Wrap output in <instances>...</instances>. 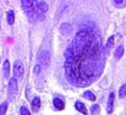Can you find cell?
Wrapping results in <instances>:
<instances>
[{
	"label": "cell",
	"mask_w": 126,
	"mask_h": 115,
	"mask_svg": "<svg viewBox=\"0 0 126 115\" xmlns=\"http://www.w3.org/2000/svg\"><path fill=\"white\" fill-rule=\"evenodd\" d=\"M75 108H76V110H79L80 113H82V114H87V109H86V105H84L82 102H80V100H77L76 103H75Z\"/></svg>",
	"instance_id": "cell-10"
},
{
	"label": "cell",
	"mask_w": 126,
	"mask_h": 115,
	"mask_svg": "<svg viewBox=\"0 0 126 115\" xmlns=\"http://www.w3.org/2000/svg\"><path fill=\"white\" fill-rule=\"evenodd\" d=\"M119 96L121 97V98H124L126 96V84H123L121 87H120V91H119Z\"/></svg>",
	"instance_id": "cell-18"
},
{
	"label": "cell",
	"mask_w": 126,
	"mask_h": 115,
	"mask_svg": "<svg viewBox=\"0 0 126 115\" xmlns=\"http://www.w3.org/2000/svg\"><path fill=\"white\" fill-rule=\"evenodd\" d=\"M83 97L84 98H87L88 100H92V102H93V100H95V96H94L91 91H86V92L83 93Z\"/></svg>",
	"instance_id": "cell-16"
},
{
	"label": "cell",
	"mask_w": 126,
	"mask_h": 115,
	"mask_svg": "<svg viewBox=\"0 0 126 115\" xmlns=\"http://www.w3.org/2000/svg\"><path fill=\"white\" fill-rule=\"evenodd\" d=\"M2 70H4V77L5 78H9V76H10V63H9V60L4 61Z\"/></svg>",
	"instance_id": "cell-12"
},
{
	"label": "cell",
	"mask_w": 126,
	"mask_h": 115,
	"mask_svg": "<svg viewBox=\"0 0 126 115\" xmlns=\"http://www.w3.org/2000/svg\"><path fill=\"white\" fill-rule=\"evenodd\" d=\"M20 114H22V115H28L30 114V110L26 108V107H22L21 109H20Z\"/></svg>",
	"instance_id": "cell-19"
},
{
	"label": "cell",
	"mask_w": 126,
	"mask_h": 115,
	"mask_svg": "<svg viewBox=\"0 0 126 115\" xmlns=\"http://www.w3.org/2000/svg\"><path fill=\"white\" fill-rule=\"evenodd\" d=\"M7 110V102H4L2 104H0V115L5 114Z\"/></svg>",
	"instance_id": "cell-17"
},
{
	"label": "cell",
	"mask_w": 126,
	"mask_h": 115,
	"mask_svg": "<svg viewBox=\"0 0 126 115\" xmlns=\"http://www.w3.org/2000/svg\"><path fill=\"white\" fill-rule=\"evenodd\" d=\"M65 75L76 87H87L102 75L105 51L97 30L87 27L77 32L65 51Z\"/></svg>",
	"instance_id": "cell-1"
},
{
	"label": "cell",
	"mask_w": 126,
	"mask_h": 115,
	"mask_svg": "<svg viewBox=\"0 0 126 115\" xmlns=\"http://www.w3.org/2000/svg\"><path fill=\"white\" fill-rule=\"evenodd\" d=\"M38 9H39V11H41L42 14H44V12L48 11L49 6H48V4H47L45 1H38Z\"/></svg>",
	"instance_id": "cell-13"
},
{
	"label": "cell",
	"mask_w": 126,
	"mask_h": 115,
	"mask_svg": "<svg viewBox=\"0 0 126 115\" xmlns=\"http://www.w3.org/2000/svg\"><path fill=\"white\" fill-rule=\"evenodd\" d=\"M53 104H54L55 109H58V110H63L64 107H65L64 100H63L61 98H59V97H55V98L53 99Z\"/></svg>",
	"instance_id": "cell-7"
},
{
	"label": "cell",
	"mask_w": 126,
	"mask_h": 115,
	"mask_svg": "<svg viewBox=\"0 0 126 115\" xmlns=\"http://www.w3.org/2000/svg\"><path fill=\"white\" fill-rule=\"evenodd\" d=\"M38 61L42 67H48L50 65V54L48 50H41L38 54Z\"/></svg>",
	"instance_id": "cell-4"
},
{
	"label": "cell",
	"mask_w": 126,
	"mask_h": 115,
	"mask_svg": "<svg viewBox=\"0 0 126 115\" xmlns=\"http://www.w3.org/2000/svg\"><path fill=\"white\" fill-rule=\"evenodd\" d=\"M22 7L25 12L27 14L30 21H37V17L41 20L43 18V14L38 9V1L37 0H21Z\"/></svg>",
	"instance_id": "cell-2"
},
{
	"label": "cell",
	"mask_w": 126,
	"mask_h": 115,
	"mask_svg": "<svg viewBox=\"0 0 126 115\" xmlns=\"http://www.w3.org/2000/svg\"><path fill=\"white\" fill-rule=\"evenodd\" d=\"M60 31H61V33H63V34H69V33H71L72 27H71V25H70V23H63V25H61V27H60Z\"/></svg>",
	"instance_id": "cell-11"
},
{
	"label": "cell",
	"mask_w": 126,
	"mask_h": 115,
	"mask_svg": "<svg viewBox=\"0 0 126 115\" xmlns=\"http://www.w3.org/2000/svg\"><path fill=\"white\" fill-rule=\"evenodd\" d=\"M113 44H114V36L109 37L108 42H107V44H105V47H104V51H105V55H108V54H109V51H110V49H111Z\"/></svg>",
	"instance_id": "cell-9"
},
{
	"label": "cell",
	"mask_w": 126,
	"mask_h": 115,
	"mask_svg": "<svg viewBox=\"0 0 126 115\" xmlns=\"http://www.w3.org/2000/svg\"><path fill=\"white\" fill-rule=\"evenodd\" d=\"M114 98H115V94L111 92L109 94V98H108V105H107V112L110 114L113 113V109H114Z\"/></svg>",
	"instance_id": "cell-6"
},
{
	"label": "cell",
	"mask_w": 126,
	"mask_h": 115,
	"mask_svg": "<svg viewBox=\"0 0 126 115\" xmlns=\"http://www.w3.org/2000/svg\"><path fill=\"white\" fill-rule=\"evenodd\" d=\"M91 113H92V114H95V113L98 114V113H99V107H98V105H93L92 109H91Z\"/></svg>",
	"instance_id": "cell-20"
},
{
	"label": "cell",
	"mask_w": 126,
	"mask_h": 115,
	"mask_svg": "<svg viewBox=\"0 0 126 115\" xmlns=\"http://www.w3.org/2000/svg\"><path fill=\"white\" fill-rule=\"evenodd\" d=\"M113 1H114V4L118 5V6H123V5H124V0H113Z\"/></svg>",
	"instance_id": "cell-21"
},
{
	"label": "cell",
	"mask_w": 126,
	"mask_h": 115,
	"mask_svg": "<svg viewBox=\"0 0 126 115\" xmlns=\"http://www.w3.org/2000/svg\"><path fill=\"white\" fill-rule=\"evenodd\" d=\"M14 22H15V14L12 10H10V11H7V23L10 26H12Z\"/></svg>",
	"instance_id": "cell-14"
},
{
	"label": "cell",
	"mask_w": 126,
	"mask_h": 115,
	"mask_svg": "<svg viewBox=\"0 0 126 115\" xmlns=\"http://www.w3.org/2000/svg\"><path fill=\"white\" fill-rule=\"evenodd\" d=\"M18 92V87H17V78H11L9 81V88H7V93H9V99L10 100H15L16 96Z\"/></svg>",
	"instance_id": "cell-3"
},
{
	"label": "cell",
	"mask_w": 126,
	"mask_h": 115,
	"mask_svg": "<svg viewBox=\"0 0 126 115\" xmlns=\"http://www.w3.org/2000/svg\"><path fill=\"white\" fill-rule=\"evenodd\" d=\"M25 74V66L21 60H16L14 64V76L15 78H22Z\"/></svg>",
	"instance_id": "cell-5"
},
{
	"label": "cell",
	"mask_w": 126,
	"mask_h": 115,
	"mask_svg": "<svg viewBox=\"0 0 126 115\" xmlns=\"http://www.w3.org/2000/svg\"><path fill=\"white\" fill-rule=\"evenodd\" d=\"M123 55H124V47L123 45H119L116 48V50H115V58L116 59H120Z\"/></svg>",
	"instance_id": "cell-15"
},
{
	"label": "cell",
	"mask_w": 126,
	"mask_h": 115,
	"mask_svg": "<svg viewBox=\"0 0 126 115\" xmlns=\"http://www.w3.org/2000/svg\"><path fill=\"white\" fill-rule=\"evenodd\" d=\"M41 108V98L39 97H34L32 100V110L33 112H38Z\"/></svg>",
	"instance_id": "cell-8"
}]
</instances>
